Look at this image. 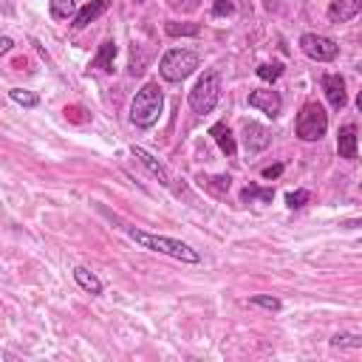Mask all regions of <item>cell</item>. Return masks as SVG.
Listing matches in <instances>:
<instances>
[{
  "label": "cell",
  "instance_id": "e0dca14e",
  "mask_svg": "<svg viewBox=\"0 0 362 362\" xmlns=\"http://www.w3.org/2000/svg\"><path fill=\"white\" fill-rule=\"evenodd\" d=\"M74 11H76V0H51V14H54L57 20L71 17Z\"/></svg>",
  "mask_w": 362,
  "mask_h": 362
},
{
  "label": "cell",
  "instance_id": "5b68a950",
  "mask_svg": "<svg viewBox=\"0 0 362 362\" xmlns=\"http://www.w3.org/2000/svg\"><path fill=\"white\" fill-rule=\"evenodd\" d=\"M328 130V116L317 102H308L297 116V136L303 141H317Z\"/></svg>",
  "mask_w": 362,
  "mask_h": 362
},
{
  "label": "cell",
  "instance_id": "f1b7e54d",
  "mask_svg": "<svg viewBox=\"0 0 362 362\" xmlns=\"http://www.w3.org/2000/svg\"><path fill=\"white\" fill-rule=\"evenodd\" d=\"M356 107H359V113H362V90H359V96H356Z\"/></svg>",
  "mask_w": 362,
  "mask_h": 362
},
{
  "label": "cell",
  "instance_id": "d6986e66",
  "mask_svg": "<svg viewBox=\"0 0 362 362\" xmlns=\"http://www.w3.org/2000/svg\"><path fill=\"white\" fill-rule=\"evenodd\" d=\"M331 345L334 348H359L362 345V337L359 334H334L331 337Z\"/></svg>",
  "mask_w": 362,
  "mask_h": 362
},
{
  "label": "cell",
  "instance_id": "2e32d148",
  "mask_svg": "<svg viewBox=\"0 0 362 362\" xmlns=\"http://www.w3.org/2000/svg\"><path fill=\"white\" fill-rule=\"evenodd\" d=\"M74 280L85 288V291H90V294H99L102 291V283H99V277L93 274V272H88V269H82V266H76L74 269Z\"/></svg>",
  "mask_w": 362,
  "mask_h": 362
},
{
  "label": "cell",
  "instance_id": "ba28073f",
  "mask_svg": "<svg viewBox=\"0 0 362 362\" xmlns=\"http://www.w3.org/2000/svg\"><path fill=\"white\" fill-rule=\"evenodd\" d=\"M249 105L252 107H260L266 116H277L280 113V107H283V99H280V93L277 90H252L249 93Z\"/></svg>",
  "mask_w": 362,
  "mask_h": 362
},
{
  "label": "cell",
  "instance_id": "7a4b0ae2",
  "mask_svg": "<svg viewBox=\"0 0 362 362\" xmlns=\"http://www.w3.org/2000/svg\"><path fill=\"white\" fill-rule=\"evenodd\" d=\"M127 235H130L136 243H141L144 249L164 252V255H170V257H175V260H184V263H198V260H201V255H198L195 249H189L187 243H181V240H175V238L150 235V232H141V229H133V226H127Z\"/></svg>",
  "mask_w": 362,
  "mask_h": 362
},
{
  "label": "cell",
  "instance_id": "8992f818",
  "mask_svg": "<svg viewBox=\"0 0 362 362\" xmlns=\"http://www.w3.org/2000/svg\"><path fill=\"white\" fill-rule=\"evenodd\" d=\"M300 48L305 51V57L317 59V62H331L337 57V42L331 37H322V34H303L300 37Z\"/></svg>",
  "mask_w": 362,
  "mask_h": 362
},
{
  "label": "cell",
  "instance_id": "6da1fadb",
  "mask_svg": "<svg viewBox=\"0 0 362 362\" xmlns=\"http://www.w3.org/2000/svg\"><path fill=\"white\" fill-rule=\"evenodd\" d=\"M161 107H164V96H161V88L156 82H147L136 96H133V105H130V119L136 127H153L161 116Z\"/></svg>",
  "mask_w": 362,
  "mask_h": 362
},
{
  "label": "cell",
  "instance_id": "3957f363",
  "mask_svg": "<svg viewBox=\"0 0 362 362\" xmlns=\"http://www.w3.org/2000/svg\"><path fill=\"white\" fill-rule=\"evenodd\" d=\"M195 68H198V54L181 51V48L167 51V54L161 57V65H158V71H161V76H164L167 82H181V79H187Z\"/></svg>",
  "mask_w": 362,
  "mask_h": 362
},
{
  "label": "cell",
  "instance_id": "603a6c76",
  "mask_svg": "<svg viewBox=\"0 0 362 362\" xmlns=\"http://www.w3.org/2000/svg\"><path fill=\"white\" fill-rule=\"evenodd\" d=\"M308 201H311L308 189H297V192H288V195H286V204H288L291 209H300V206H305Z\"/></svg>",
  "mask_w": 362,
  "mask_h": 362
},
{
  "label": "cell",
  "instance_id": "cb8c5ba5",
  "mask_svg": "<svg viewBox=\"0 0 362 362\" xmlns=\"http://www.w3.org/2000/svg\"><path fill=\"white\" fill-rule=\"evenodd\" d=\"M252 305H260V308H269V311H280V300H277V297H263V294H257V297H252Z\"/></svg>",
  "mask_w": 362,
  "mask_h": 362
},
{
  "label": "cell",
  "instance_id": "4fadbf2b",
  "mask_svg": "<svg viewBox=\"0 0 362 362\" xmlns=\"http://www.w3.org/2000/svg\"><path fill=\"white\" fill-rule=\"evenodd\" d=\"M133 156H136V158H139V161H141V164H144V167H147V170H150V173H153V175H156V178H158L164 187H170V173H167V170H164V167H161V164H158V161H156V158H153L147 150L133 147Z\"/></svg>",
  "mask_w": 362,
  "mask_h": 362
},
{
  "label": "cell",
  "instance_id": "7c38bea8",
  "mask_svg": "<svg viewBox=\"0 0 362 362\" xmlns=\"http://www.w3.org/2000/svg\"><path fill=\"white\" fill-rule=\"evenodd\" d=\"M107 6H110V0H90V3H88V6L74 17V28H85V25H88V23H93V20H96Z\"/></svg>",
  "mask_w": 362,
  "mask_h": 362
},
{
  "label": "cell",
  "instance_id": "277c9868",
  "mask_svg": "<svg viewBox=\"0 0 362 362\" xmlns=\"http://www.w3.org/2000/svg\"><path fill=\"white\" fill-rule=\"evenodd\" d=\"M218 99H221V79H218L215 71H209V74H204V76L195 82V88L189 90V107H192L195 113H209V110L218 105Z\"/></svg>",
  "mask_w": 362,
  "mask_h": 362
},
{
  "label": "cell",
  "instance_id": "d4e9b609",
  "mask_svg": "<svg viewBox=\"0 0 362 362\" xmlns=\"http://www.w3.org/2000/svg\"><path fill=\"white\" fill-rule=\"evenodd\" d=\"M232 11H235V0H215V6H212V14L215 17H226Z\"/></svg>",
  "mask_w": 362,
  "mask_h": 362
},
{
  "label": "cell",
  "instance_id": "ffe728a7",
  "mask_svg": "<svg viewBox=\"0 0 362 362\" xmlns=\"http://www.w3.org/2000/svg\"><path fill=\"white\" fill-rule=\"evenodd\" d=\"M164 28H167L170 37H178V34H189L192 37V34H198V25L195 23H167Z\"/></svg>",
  "mask_w": 362,
  "mask_h": 362
},
{
  "label": "cell",
  "instance_id": "4316f807",
  "mask_svg": "<svg viewBox=\"0 0 362 362\" xmlns=\"http://www.w3.org/2000/svg\"><path fill=\"white\" fill-rule=\"evenodd\" d=\"M283 173V164H274V167H266L263 170V178H277Z\"/></svg>",
  "mask_w": 362,
  "mask_h": 362
},
{
  "label": "cell",
  "instance_id": "ac0fdd59",
  "mask_svg": "<svg viewBox=\"0 0 362 362\" xmlns=\"http://www.w3.org/2000/svg\"><path fill=\"white\" fill-rule=\"evenodd\" d=\"M280 74H283V65L280 62H263V65H257V76L263 82H274Z\"/></svg>",
  "mask_w": 362,
  "mask_h": 362
},
{
  "label": "cell",
  "instance_id": "9a60e30c",
  "mask_svg": "<svg viewBox=\"0 0 362 362\" xmlns=\"http://www.w3.org/2000/svg\"><path fill=\"white\" fill-rule=\"evenodd\" d=\"M113 57H116V42L107 40L99 45V54L93 59V68H102V71H113Z\"/></svg>",
  "mask_w": 362,
  "mask_h": 362
},
{
  "label": "cell",
  "instance_id": "5bb4252c",
  "mask_svg": "<svg viewBox=\"0 0 362 362\" xmlns=\"http://www.w3.org/2000/svg\"><path fill=\"white\" fill-rule=\"evenodd\" d=\"M209 136L218 141V147L226 153V156H235V136H232V130L223 124V122H218V124H212V130H209Z\"/></svg>",
  "mask_w": 362,
  "mask_h": 362
},
{
  "label": "cell",
  "instance_id": "7402d4cb",
  "mask_svg": "<svg viewBox=\"0 0 362 362\" xmlns=\"http://www.w3.org/2000/svg\"><path fill=\"white\" fill-rule=\"evenodd\" d=\"M11 99H14L17 105H23V107H34V105H37V96H34L31 90H23V88H14V90H11Z\"/></svg>",
  "mask_w": 362,
  "mask_h": 362
},
{
  "label": "cell",
  "instance_id": "8fae6325",
  "mask_svg": "<svg viewBox=\"0 0 362 362\" xmlns=\"http://www.w3.org/2000/svg\"><path fill=\"white\" fill-rule=\"evenodd\" d=\"M337 150L342 158H356V127L354 124H345L337 136Z\"/></svg>",
  "mask_w": 362,
  "mask_h": 362
},
{
  "label": "cell",
  "instance_id": "44dd1931",
  "mask_svg": "<svg viewBox=\"0 0 362 362\" xmlns=\"http://www.w3.org/2000/svg\"><path fill=\"white\" fill-rule=\"evenodd\" d=\"M272 201L274 198V192L272 189H260V187H255V184H249L246 189H243V201Z\"/></svg>",
  "mask_w": 362,
  "mask_h": 362
},
{
  "label": "cell",
  "instance_id": "9c48e42d",
  "mask_svg": "<svg viewBox=\"0 0 362 362\" xmlns=\"http://www.w3.org/2000/svg\"><path fill=\"white\" fill-rule=\"evenodd\" d=\"M362 11V0H331L328 6V20L331 23H345Z\"/></svg>",
  "mask_w": 362,
  "mask_h": 362
},
{
  "label": "cell",
  "instance_id": "52a82bcc",
  "mask_svg": "<svg viewBox=\"0 0 362 362\" xmlns=\"http://www.w3.org/2000/svg\"><path fill=\"white\" fill-rule=\"evenodd\" d=\"M243 141H246V150L249 153H260V150L269 147L272 133H269V127H263L257 122H246L243 124Z\"/></svg>",
  "mask_w": 362,
  "mask_h": 362
},
{
  "label": "cell",
  "instance_id": "484cf974",
  "mask_svg": "<svg viewBox=\"0 0 362 362\" xmlns=\"http://www.w3.org/2000/svg\"><path fill=\"white\" fill-rule=\"evenodd\" d=\"M175 11H195L198 8V0H167Z\"/></svg>",
  "mask_w": 362,
  "mask_h": 362
},
{
  "label": "cell",
  "instance_id": "83f0119b",
  "mask_svg": "<svg viewBox=\"0 0 362 362\" xmlns=\"http://www.w3.org/2000/svg\"><path fill=\"white\" fill-rule=\"evenodd\" d=\"M8 48H11V40H8V37H3V40H0V51H8Z\"/></svg>",
  "mask_w": 362,
  "mask_h": 362
},
{
  "label": "cell",
  "instance_id": "30bf717a",
  "mask_svg": "<svg viewBox=\"0 0 362 362\" xmlns=\"http://www.w3.org/2000/svg\"><path fill=\"white\" fill-rule=\"evenodd\" d=\"M322 88H325V96H328V102H331V107H342L345 105V79L339 76V74H328L325 79H322Z\"/></svg>",
  "mask_w": 362,
  "mask_h": 362
}]
</instances>
